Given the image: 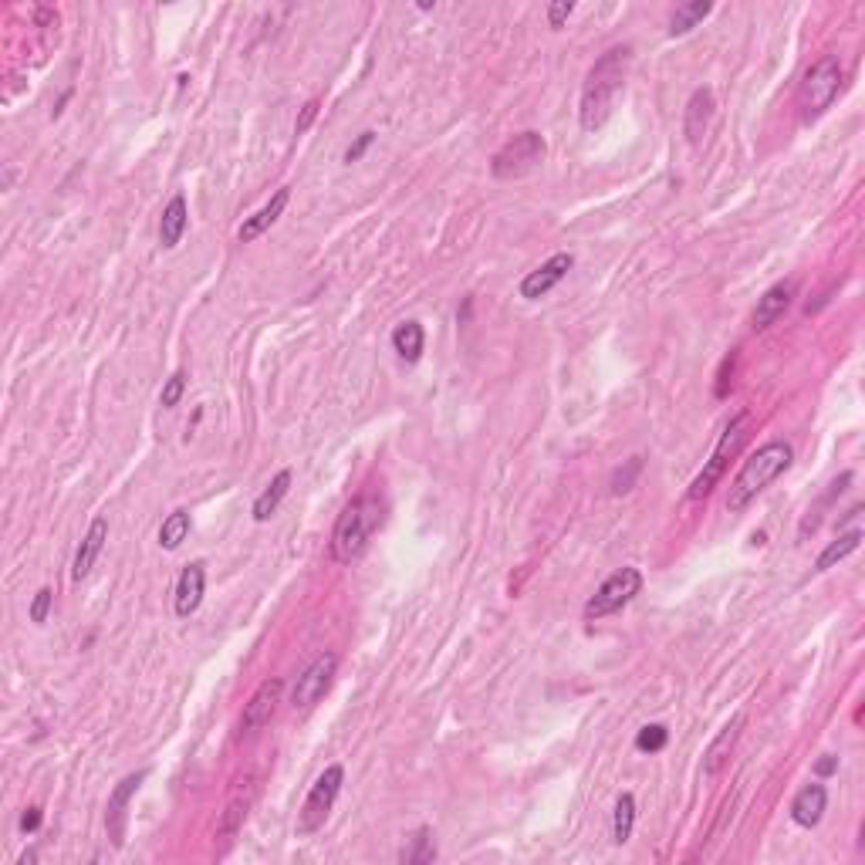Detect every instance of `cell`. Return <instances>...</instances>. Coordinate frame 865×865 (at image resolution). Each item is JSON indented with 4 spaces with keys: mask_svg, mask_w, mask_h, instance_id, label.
<instances>
[{
    "mask_svg": "<svg viewBox=\"0 0 865 865\" xmlns=\"http://www.w3.org/2000/svg\"><path fill=\"white\" fill-rule=\"evenodd\" d=\"M190 528H193L190 514H186V511H173V514H169L166 521H163V528H159V545H163L166 551H176L186 538H190Z\"/></svg>",
    "mask_w": 865,
    "mask_h": 865,
    "instance_id": "27",
    "label": "cell"
},
{
    "mask_svg": "<svg viewBox=\"0 0 865 865\" xmlns=\"http://www.w3.org/2000/svg\"><path fill=\"white\" fill-rule=\"evenodd\" d=\"M186 224H190V210H186V196L176 193L173 200L166 203L163 217H159V244L163 247H176L186 234Z\"/></svg>",
    "mask_w": 865,
    "mask_h": 865,
    "instance_id": "21",
    "label": "cell"
},
{
    "mask_svg": "<svg viewBox=\"0 0 865 865\" xmlns=\"http://www.w3.org/2000/svg\"><path fill=\"white\" fill-rule=\"evenodd\" d=\"M382 514H386V507L376 494H359L342 507L332 531V558L338 565H352L355 558H362L372 534L382 528Z\"/></svg>",
    "mask_w": 865,
    "mask_h": 865,
    "instance_id": "2",
    "label": "cell"
},
{
    "mask_svg": "<svg viewBox=\"0 0 865 865\" xmlns=\"http://www.w3.org/2000/svg\"><path fill=\"white\" fill-rule=\"evenodd\" d=\"M629 65H632V48L629 44H619V48H609L592 68H588L585 85H582V105H578V122H582L585 132H599L605 122H609L615 98L626 88Z\"/></svg>",
    "mask_w": 865,
    "mask_h": 865,
    "instance_id": "1",
    "label": "cell"
},
{
    "mask_svg": "<svg viewBox=\"0 0 865 865\" xmlns=\"http://www.w3.org/2000/svg\"><path fill=\"white\" fill-rule=\"evenodd\" d=\"M183 392H186V372H173V376L166 379V386H163V396H159V403H163V409H173V406L183 399Z\"/></svg>",
    "mask_w": 865,
    "mask_h": 865,
    "instance_id": "30",
    "label": "cell"
},
{
    "mask_svg": "<svg viewBox=\"0 0 865 865\" xmlns=\"http://www.w3.org/2000/svg\"><path fill=\"white\" fill-rule=\"evenodd\" d=\"M639 470H642V460H639V457H632V460L626 463V470H615L612 494H626V490H632V484H636V477H639Z\"/></svg>",
    "mask_w": 865,
    "mask_h": 865,
    "instance_id": "31",
    "label": "cell"
},
{
    "mask_svg": "<svg viewBox=\"0 0 865 865\" xmlns=\"http://www.w3.org/2000/svg\"><path fill=\"white\" fill-rule=\"evenodd\" d=\"M288 490H291V470H281V474L274 477L271 484H267L264 494L254 501V521H261V524L271 521V514L278 511L281 501L288 497Z\"/></svg>",
    "mask_w": 865,
    "mask_h": 865,
    "instance_id": "23",
    "label": "cell"
},
{
    "mask_svg": "<svg viewBox=\"0 0 865 865\" xmlns=\"http://www.w3.org/2000/svg\"><path fill=\"white\" fill-rule=\"evenodd\" d=\"M666 740H670V730H666L663 724H646L636 734V747H639V751L656 754V751H663V747H666Z\"/></svg>",
    "mask_w": 865,
    "mask_h": 865,
    "instance_id": "29",
    "label": "cell"
},
{
    "mask_svg": "<svg viewBox=\"0 0 865 865\" xmlns=\"http://www.w3.org/2000/svg\"><path fill=\"white\" fill-rule=\"evenodd\" d=\"M288 196H291V190H278V193L271 196V203H267V207L257 210L254 217H247L244 224H240V230H237L240 244H251V240H257V237L264 234V230H271V224L281 217L284 207H288Z\"/></svg>",
    "mask_w": 865,
    "mask_h": 865,
    "instance_id": "20",
    "label": "cell"
},
{
    "mask_svg": "<svg viewBox=\"0 0 865 865\" xmlns=\"http://www.w3.org/2000/svg\"><path fill=\"white\" fill-rule=\"evenodd\" d=\"M795 291H798L795 281H778V284H771V288L764 291L761 298H757V308H754V315H751L757 332L771 328L774 321H778L784 311L791 308V298H795Z\"/></svg>",
    "mask_w": 865,
    "mask_h": 865,
    "instance_id": "13",
    "label": "cell"
},
{
    "mask_svg": "<svg viewBox=\"0 0 865 865\" xmlns=\"http://www.w3.org/2000/svg\"><path fill=\"white\" fill-rule=\"evenodd\" d=\"M713 122V92L710 88H697L686 102V119H683V132L690 139V146H700L703 136H707Z\"/></svg>",
    "mask_w": 865,
    "mask_h": 865,
    "instance_id": "17",
    "label": "cell"
},
{
    "mask_svg": "<svg viewBox=\"0 0 865 865\" xmlns=\"http://www.w3.org/2000/svg\"><path fill=\"white\" fill-rule=\"evenodd\" d=\"M548 156V142L541 132H521V136L507 139L501 149L494 153V159H490V173H494V180H521V176L534 173L541 163H545Z\"/></svg>",
    "mask_w": 865,
    "mask_h": 865,
    "instance_id": "5",
    "label": "cell"
},
{
    "mask_svg": "<svg viewBox=\"0 0 865 865\" xmlns=\"http://www.w3.org/2000/svg\"><path fill=\"white\" fill-rule=\"evenodd\" d=\"M203 588H207V568H203V561H190L180 572V582H176V615L180 619H190L200 609Z\"/></svg>",
    "mask_w": 865,
    "mask_h": 865,
    "instance_id": "14",
    "label": "cell"
},
{
    "mask_svg": "<svg viewBox=\"0 0 865 865\" xmlns=\"http://www.w3.org/2000/svg\"><path fill=\"white\" fill-rule=\"evenodd\" d=\"M632 825H636V798L629 795H619L615 801V818H612V842L615 845H626L632 838Z\"/></svg>",
    "mask_w": 865,
    "mask_h": 865,
    "instance_id": "26",
    "label": "cell"
},
{
    "mask_svg": "<svg viewBox=\"0 0 865 865\" xmlns=\"http://www.w3.org/2000/svg\"><path fill=\"white\" fill-rule=\"evenodd\" d=\"M342 781H345L342 764H332V768H325L318 774V781L311 784V791L305 798V808H301V815H298V832L301 835L318 832V828L328 822V815H332V808H335L338 791H342Z\"/></svg>",
    "mask_w": 865,
    "mask_h": 865,
    "instance_id": "8",
    "label": "cell"
},
{
    "mask_svg": "<svg viewBox=\"0 0 865 865\" xmlns=\"http://www.w3.org/2000/svg\"><path fill=\"white\" fill-rule=\"evenodd\" d=\"M142 781H146V771L122 778L119 784H115L112 795H109V805H105V832H109L115 849H122V845H126V818H129L126 808H129V801L136 798V791H139Z\"/></svg>",
    "mask_w": 865,
    "mask_h": 865,
    "instance_id": "11",
    "label": "cell"
},
{
    "mask_svg": "<svg viewBox=\"0 0 865 865\" xmlns=\"http://www.w3.org/2000/svg\"><path fill=\"white\" fill-rule=\"evenodd\" d=\"M572 11H575L572 0H561V4H551V7H548V24H551V28H561V24H565L568 17H572Z\"/></svg>",
    "mask_w": 865,
    "mask_h": 865,
    "instance_id": "34",
    "label": "cell"
},
{
    "mask_svg": "<svg viewBox=\"0 0 865 865\" xmlns=\"http://www.w3.org/2000/svg\"><path fill=\"white\" fill-rule=\"evenodd\" d=\"M399 859H403L406 865H426L436 859V845H433V832L430 828H419V832L413 835V842H409V849L399 852Z\"/></svg>",
    "mask_w": 865,
    "mask_h": 865,
    "instance_id": "28",
    "label": "cell"
},
{
    "mask_svg": "<svg viewBox=\"0 0 865 865\" xmlns=\"http://www.w3.org/2000/svg\"><path fill=\"white\" fill-rule=\"evenodd\" d=\"M105 541H109V521H105V517H95V521L88 524L82 545H78V551H75V565H71V578H75V582L88 578V572L95 568L98 555H102Z\"/></svg>",
    "mask_w": 865,
    "mask_h": 865,
    "instance_id": "15",
    "label": "cell"
},
{
    "mask_svg": "<svg viewBox=\"0 0 865 865\" xmlns=\"http://www.w3.org/2000/svg\"><path fill=\"white\" fill-rule=\"evenodd\" d=\"M791 460H795V450L784 440H771V443H764L761 450H754L751 457L744 460V467L737 470L734 484H730V494H727L730 511L734 514L744 511L761 490H768L774 480L791 467Z\"/></svg>",
    "mask_w": 865,
    "mask_h": 865,
    "instance_id": "3",
    "label": "cell"
},
{
    "mask_svg": "<svg viewBox=\"0 0 865 865\" xmlns=\"http://www.w3.org/2000/svg\"><path fill=\"white\" fill-rule=\"evenodd\" d=\"M639 592H642L639 568H619V572H612L609 578H605V582L599 585V592L585 602V619L599 622V619H605V615L622 612Z\"/></svg>",
    "mask_w": 865,
    "mask_h": 865,
    "instance_id": "7",
    "label": "cell"
},
{
    "mask_svg": "<svg viewBox=\"0 0 865 865\" xmlns=\"http://www.w3.org/2000/svg\"><path fill=\"white\" fill-rule=\"evenodd\" d=\"M859 545H862V531H859V528H852L849 534H842V538H838V541H832V545H828V548L822 551V555L815 558V572H828V568H835L838 561L849 558Z\"/></svg>",
    "mask_w": 865,
    "mask_h": 865,
    "instance_id": "24",
    "label": "cell"
},
{
    "mask_svg": "<svg viewBox=\"0 0 865 865\" xmlns=\"http://www.w3.org/2000/svg\"><path fill=\"white\" fill-rule=\"evenodd\" d=\"M51 605H55V592H51V588H41L38 595H34V602H31V622H48V615H51Z\"/></svg>",
    "mask_w": 865,
    "mask_h": 865,
    "instance_id": "32",
    "label": "cell"
},
{
    "mask_svg": "<svg viewBox=\"0 0 865 865\" xmlns=\"http://www.w3.org/2000/svg\"><path fill=\"white\" fill-rule=\"evenodd\" d=\"M842 82H845V68L838 55H825L818 58L815 65L805 71L801 78V88H798V105H801V122H815L818 115H825L832 109V102L842 92Z\"/></svg>",
    "mask_w": 865,
    "mask_h": 865,
    "instance_id": "4",
    "label": "cell"
},
{
    "mask_svg": "<svg viewBox=\"0 0 865 865\" xmlns=\"http://www.w3.org/2000/svg\"><path fill=\"white\" fill-rule=\"evenodd\" d=\"M747 430H751V413H737L734 419H730L727 430L720 433L717 447H713V453H710L707 467H703L697 474V480L690 484V494H686L690 501H703V497H707L710 490L720 484V477H724L730 457H734V453L740 450V443L747 440Z\"/></svg>",
    "mask_w": 865,
    "mask_h": 865,
    "instance_id": "6",
    "label": "cell"
},
{
    "mask_svg": "<svg viewBox=\"0 0 865 865\" xmlns=\"http://www.w3.org/2000/svg\"><path fill=\"white\" fill-rule=\"evenodd\" d=\"M575 267V257L572 254H555V257H548L545 264L541 267H534V271L528 274V278L521 281V298H528V301H541L545 298V294L555 288V284L565 278L568 271H572Z\"/></svg>",
    "mask_w": 865,
    "mask_h": 865,
    "instance_id": "12",
    "label": "cell"
},
{
    "mask_svg": "<svg viewBox=\"0 0 865 865\" xmlns=\"http://www.w3.org/2000/svg\"><path fill=\"white\" fill-rule=\"evenodd\" d=\"M710 11H713L710 0H693V4L676 7V14L670 17V38H680V34L693 31L703 17H710Z\"/></svg>",
    "mask_w": 865,
    "mask_h": 865,
    "instance_id": "25",
    "label": "cell"
},
{
    "mask_svg": "<svg viewBox=\"0 0 865 865\" xmlns=\"http://www.w3.org/2000/svg\"><path fill=\"white\" fill-rule=\"evenodd\" d=\"M825 808H828V791L822 784H805L795 795V801H791V818H795L801 828H815L822 822Z\"/></svg>",
    "mask_w": 865,
    "mask_h": 865,
    "instance_id": "18",
    "label": "cell"
},
{
    "mask_svg": "<svg viewBox=\"0 0 865 865\" xmlns=\"http://www.w3.org/2000/svg\"><path fill=\"white\" fill-rule=\"evenodd\" d=\"M318 109H321V102L318 98H311V102L305 105V112H301V119L294 122V132H298V136H305V132L311 129V122L318 119Z\"/></svg>",
    "mask_w": 865,
    "mask_h": 865,
    "instance_id": "35",
    "label": "cell"
},
{
    "mask_svg": "<svg viewBox=\"0 0 865 865\" xmlns=\"http://www.w3.org/2000/svg\"><path fill=\"white\" fill-rule=\"evenodd\" d=\"M254 798H257V784H254V781H244V784H240V788L234 791V795H230L227 808H224V818H220V835H224L227 842L240 832V828H244L247 811H251Z\"/></svg>",
    "mask_w": 865,
    "mask_h": 865,
    "instance_id": "19",
    "label": "cell"
},
{
    "mask_svg": "<svg viewBox=\"0 0 865 865\" xmlns=\"http://www.w3.org/2000/svg\"><path fill=\"white\" fill-rule=\"evenodd\" d=\"M835 768H838V757H832V754H825L822 761L815 764V771H818V774H832Z\"/></svg>",
    "mask_w": 865,
    "mask_h": 865,
    "instance_id": "37",
    "label": "cell"
},
{
    "mask_svg": "<svg viewBox=\"0 0 865 865\" xmlns=\"http://www.w3.org/2000/svg\"><path fill=\"white\" fill-rule=\"evenodd\" d=\"M281 693H284L281 680H264L261 686H257L254 697L244 703V713H240V737H251L261 727L271 724L274 713H278Z\"/></svg>",
    "mask_w": 865,
    "mask_h": 865,
    "instance_id": "10",
    "label": "cell"
},
{
    "mask_svg": "<svg viewBox=\"0 0 865 865\" xmlns=\"http://www.w3.org/2000/svg\"><path fill=\"white\" fill-rule=\"evenodd\" d=\"M392 349L399 352V359L403 362L423 359V349H426L423 325H419V321H403V325H396V332H392Z\"/></svg>",
    "mask_w": 865,
    "mask_h": 865,
    "instance_id": "22",
    "label": "cell"
},
{
    "mask_svg": "<svg viewBox=\"0 0 865 865\" xmlns=\"http://www.w3.org/2000/svg\"><path fill=\"white\" fill-rule=\"evenodd\" d=\"M41 825V811L38 808H28L24 811V818H21V832H34V828Z\"/></svg>",
    "mask_w": 865,
    "mask_h": 865,
    "instance_id": "36",
    "label": "cell"
},
{
    "mask_svg": "<svg viewBox=\"0 0 865 865\" xmlns=\"http://www.w3.org/2000/svg\"><path fill=\"white\" fill-rule=\"evenodd\" d=\"M372 142H376V132H362V136L355 139L349 149H345V163H349V166H352V163H359V159L365 156V149H369Z\"/></svg>",
    "mask_w": 865,
    "mask_h": 865,
    "instance_id": "33",
    "label": "cell"
},
{
    "mask_svg": "<svg viewBox=\"0 0 865 865\" xmlns=\"http://www.w3.org/2000/svg\"><path fill=\"white\" fill-rule=\"evenodd\" d=\"M335 670H338V656L335 653H321L315 663H311L308 670L298 676V683H294V690H291L294 707H298V710L315 707V703L328 693V686H332Z\"/></svg>",
    "mask_w": 865,
    "mask_h": 865,
    "instance_id": "9",
    "label": "cell"
},
{
    "mask_svg": "<svg viewBox=\"0 0 865 865\" xmlns=\"http://www.w3.org/2000/svg\"><path fill=\"white\" fill-rule=\"evenodd\" d=\"M740 727H744V713H734V717L720 727V734L710 740L707 754H703V774H707V778L720 774V768L727 764V757H730V751H734V744L740 737Z\"/></svg>",
    "mask_w": 865,
    "mask_h": 865,
    "instance_id": "16",
    "label": "cell"
}]
</instances>
